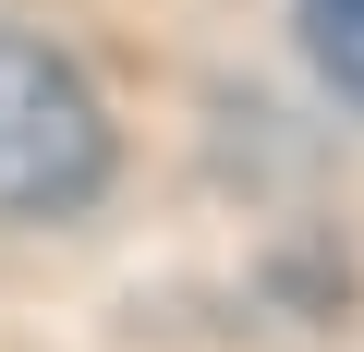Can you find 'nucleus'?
Listing matches in <instances>:
<instances>
[{
  "instance_id": "2",
  "label": "nucleus",
  "mask_w": 364,
  "mask_h": 352,
  "mask_svg": "<svg viewBox=\"0 0 364 352\" xmlns=\"http://www.w3.org/2000/svg\"><path fill=\"white\" fill-rule=\"evenodd\" d=\"M304 49H316V73L364 110V0H304Z\"/></svg>"
},
{
  "instance_id": "1",
  "label": "nucleus",
  "mask_w": 364,
  "mask_h": 352,
  "mask_svg": "<svg viewBox=\"0 0 364 352\" xmlns=\"http://www.w3.org/2000/svg\"><path fill=\"white\" fill-rule=\"evenodd\" d=\"M109 110L97 85L25 37V25H0V219L13 231H49V219H85L109 195Z\"/></svg>"
}]
</instances>
